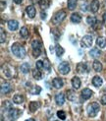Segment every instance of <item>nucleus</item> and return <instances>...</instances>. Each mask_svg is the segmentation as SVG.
<instances>
[{
	"label": "nucleus",
	"mask_w": 106,
	"mask_h": 121,
	"mask_svg": "<svg viewBox=\"0 0 106 121\" xmlns=\"http://www.w3.org/2000/svg\"><path fill=\"white\" fill-rule=\"evenodd\" d=\"M43 65H44V69H46V70H50V62L48 61V59H44V63H43Z\"/></svg>",
	"instance_id": "nucleus-35"
},
{
	"label": "nucleus",
	"mask_w": 106,
	"mask_h": 121,
	"mask_svg": "<svg viewBox=\"0 0 106 121\" xmlns=\"http://www.w3.org/2000/svg\"><path fill=\"white\" fill-rule=\"evenodd\" d=\"M26 121H35V120H34L33 118H29V119H27Z\"/></svg>",
	"instance_id": "nucleus-44"
},
{
	"label": "nucleus",
	"mask_w": 106,
	"mask_h": 121,
	"mask_svg": "<svg viewBox=\"0 0 106 121\" xmlns=\"http://www.w3.org/2000/svg\"><path fill=\"white\" fill-rule=\"evenodd\" d=\"M41 42L38 41V40H33L32 42V46H33V49H39V48L41 47Z\"/></svg>",
	"instance_id": "nucleus-30"
},
{
	"label": "nucleus",
	"mask_w": 106,
	"mask_h": 121,
	"mask_svg": "<svg viewBox=\"0 0 106 121\" xmlns=\"http://www.w3.org/2000/svg\"><path fill=\"white\" fill-rule=\"evenodd\" d=\"M90 54L92 57H97V56L100 55V51L97 49V48H93V49L90 52Z\"/></svg>",
	"instance_id": "nucleus-32"
},
{
	"label": "nucleus",
	"mask_w": 106,
	"mask_h": 121,
	"mask_svg": "<svg viewBox=\"0 0 106 121\" xmlns=\"http://www.w3.org/2000/svg\"><path fill=\"white\" fill-rule=\"evenodd\" d=\"M42 68H44V65H43V62L42 61H37V69H38V70H41Z\"/></svg>",
	"instance_id": "nucleus-37"
},
{
	"label": "nucleus",
	"mask_w": 106,
	"mask_h": 121,
	"mask_svg": "<svg viewBox=\"0 0 106 121\" xmlns=\"http://www.w3.org/2000/svg\"><path fill=\"white\" fill-rule=\"evenodd\" d=\"M96 44L98 47L100 48H104L106 46V39L105 38H102V37H99L97 39H96Z\"/></svg>",
	"instance_id": "nucleus-19"
},
{
	"label": "nucleus",
	"mask_w": 106,
	"mask_h": 121,
	"mask_svg": "<svg viewBox=\"0 0 106 121\" xmlns=\"http://www.w3.org/2000/svg\"><path fill=\"white\" fill-rule=\"evenodd\" d=\"M12 91V86L8 82H5L1 84V93L2 94H9Z\"/></svg>",
	"instance_id": "nucleus-8"
},
{
	"label": "nucleus",
	"mask_w": 106,
	"mask_h": 121,
	"mask_svg": "<svg viewBox=\"0 0 106 121\" xmlns=\"http://www.w3.org/2000/svg\"><path fill=\"white\" fill-rule=\"evenodd\" d=\"M11 50L13 52V54L15 56H17L18 58H24L26 56V49L22 44H20L19 42H16L12 45Z\"/></svg>",
	"instance_id": "nucleus-1"
},
{
	"label": "nucleus",
	"mask_w": 106,
	"mask_h": 121,
	"mask_svg": "<svg viewBox=\"0 0 106 121\" xmlns=\"http://www.w3.org/2000/svg\"><path fill=\"white\" fill-rule=\"evenodd\" d=\"M24 100H25V98H24L22 95H14V98H13V101L17 104H23Z\"/></svg>",
	"instance_id": "nucleus-20"
},
{
	"label": "nucleus",
	"mask_w": 106,
	"mask_h": 121,
	"mask_svg": "<svg viewBox=\"0 0 106 121\" xmlns=\"http://www.w3.org/2000/svg\"><path fill=\"white\" fill-rule=\"evenodd\" d=\"M13 1H14L15 3H17V4H21V2H22V0H13Z\"/></svg>",
	"instance_id": "nucleus-42"
},
{
	"label": "nucleus",
	"mask_w": 106,
	"mask_h": 121,
	"mask_svg": "<svg viewBox=\"0 0 106 121\" xmlns=\"http://www.w3.org/2000/svg\"><path fill=\"white\" fill-rule=\"evenodd\" d=\"M0 32H1V39H0V42L1 43H3V42L5 41V38H6V35H5V32L4 30L1 28V30H0Z\"/></svg>",
	"instance_id": "nucleus-36"
},
{
	"label": "nucleus",
	"mask_w": 106,
	"mask_h": 121,
	"mask_svg": "<svg viewBox=\"0 0 106 121\" xmlns=\"http://www.w3.org/2000/svg\"><path fill=\"white\" fill-rule=\"evenodd\" d=\"M26 12H27L28 16L29 18H32V19L35 17V8H34V6H33V5L28 6L27 9H26Z\"/></svg>",
	"instance_id": "nucleus-11"
},
{
	"label": "nucleus",
	"mask_w": 106,
	"mask_h": 121,
	"mask_svg": "<svg viewBox=\"0 0 106 121\" xmlns=\"http://www.w3.org/2000/svg\"><path fill=\"white\" fill-rule=\"evenodd\" d=\"M86 22H87L88 25L94 26V25L96 24V19H95V17H91V16H90V17H87V18H86Z\"/></svg>",
	"instance_id": "nucleus-28"
},
{
	"label": "nucleus",
	"mask_w": 106,
	"mask_h": 121,
	"mask_svg": "<svg viewBox=\"0 0 106 121\" xmlns=\"http://www.w3.org/2000/svg\"><path fill=\"white\" fill-rule=\"evenodd\" d=\"M29 110H31L32 112L37 111V109L39 107V102H37V101H32L31 104H29Z\"/></svg>",
	"instance_id": "nucleus-22"
},
{
	"label": "nucleus",
	"mask_w": 106,
	"mask_h": 121,
	"mask_svg": "<svg viewBox=\"0 0 106 121\" xmlns=\"http://www.w3.org/2000/svg\"><path fill=\"white\" fill-rule=\"evenodd\" d=\"M8 28L10 31H16V30L19 28V23L16 20H10L8 22Z\"/></svg>",
	"instance_id": "nucleus-13"
},
{
	"label": "nucleus",
	"mask_w": 106,
	"mask_h": 121,
	"mask_svg": "<svg viewBox=\"0 0 106 121\" xmlns=\"http://www.w3.org/2000/svg\"><path fill=\"white\" fill-rule=\"evenodd\" d=\"M20 35H21V37L24 38V39H27L29 37V30L27 27H23L21 29V31H20Z\"/></svg>",
	"instance_id": "nucleus-25"
},
{
	"label": "nucleus",
	"mask_w": 106,
	"mask_h": 121,
	"mask_svg": "<svg viewBox=\"0 0 106 121\" xmlns=\"http://www.w3.org/2000/svg\"><path fill=\"white\" fill-rule=\"evenodd\" d=\"M81 45L82 47H90L92 45V37L91 35H85V37L82 39Z\"/></svg>",
	"instance_id": "nucleus-4"
},
{
	"label": "nucleus",
	"mask_w": 106,
	"mask_h": 121,
	"mask_svg": "<svg viewBox=\"0 0 106 121\" xmlns=\"http://www.w3.org/2000/svg\"><path fill=\"white\" fill-rule=\"evenodd\" d=\"M55 101H56V104L58 105H63L64 102H65V96H64V95L62 93L57 94L55 95Z\"/></svg>",
	"instance_id": "nucleus-12"
},
{
	"label": "nucleus",
	"mask_w": 106,
	"mask_h": 121,
	"mask_svg": "<svg viewBox=\"0 0 106 121\" xmlns=\"http://www.w3.org/2000/svg\"><path fill=\"white\" fill-rule=\"evenodd\" d=\"M71 21L75 24H79L82 21V16L79 13H73L71 15Z\"/></svg>",
	"instance_id": "nucleus-17"
},
{
	"label": "nucleus",
	"mask_w": 106,
	"mask_h": 121,
	"mask_svg": "<svg viewBox=\"0 0 106 121\" xmlns=\"http://www.w3.org/2000/svg\"><path fill=\"white\" fill-rule=\"evenodd\" d=\"M72 86L76 90H78L81 87V80L79 77H74L72 79Z\"/></svg>",
	"instance_id": "nucleus-18"
},
{
	"label": "nucleus",
	"mask_w": 106,
	"mask_h": 121,
	"mask_svg": "<svg viewBox=\"0 0 106 121\" xmlns=\"http://www.w3.org/2000/svg\"><path fill=\"white\" fill-rule=\"evenodd\" d=\"M77 71H78V73H80V74H86L88 71L87 65L86 63H79L78 66H77Z\"/></svg>",
	"instance_id": "nucleus-9"
},
{
	"label": "nucleus",
	"mask_w": 106,
	"mask_h": 121,
	"mask_svg": "<svg viewBox=\"0 0 106 121\" xmlns=\"http://www.w3.org/2000/svg\"><path fill=\"white\" fill-rule=\"evenodd\" d=\"M55 49H56V55H57L58 57H60L61 55H63V53H64V49H63V47H62V46H60L59 44H57Z\"/></svg>",
	"instance_id": "nucleus-29"
},
{
	"label": "nucleus",
	"mask_w": 106,
	"mask_h": 121,
	"mask_svg": "<svg viewBox=\"0 0 106 121\" xmlns=\"http://www.w3.org/2000/svg\"><path fill=\"white\" fill-rule=\"evenodd\" d=\"M8 115L11 119H17L22 115V111L20 109H17V108H11L8 111Z\"/></svg>",
	"instance_id": "nucleus-6"
},
{
	"label": "nucleus",
	"mask_w": 106,
	"mask_h": 121,
	"mask_svg": "<svg viewBox=\"0 0 106 121\" xmlns=\"http://www.w3.org/2000/svg\"><path fill=\"white\" fill-rule=\"evenodd\" d=\"M3 105H4L6 108H9V109H11V108H12V107H11V104H10L9 101H4V102H3Z\"/></svg>",
	"instance_id": "nucleus-39"
},
{
	"label": "nucleus",
	"mask_w": 106,
	"mask_h": 121,
	"mask_svg": "<svg viewBox=\"0 0 106 121\" xmlns=\"http://www.w3.org/2000/svg\"><path fill=\"white\" fill-rule=\"evenodd\" d=\"M103 21L106 23V12H105V13L103 14Z\"/></svg>",
	"instance_id": "nucleus-43"
},
{
	"label": "nucleus",
	"mask_w": 106,
	"mask_h": 121,
	"mask_svg": "<svg viewBox=\"0 0 106 121\" xmlns=\"http://www.w3.org/2000/svg\"><path fill=\"white\" fill-rule=\"evenodd\" d=\"M4 5L6 6V3H5L4 1H1V10H3V9H4Z\"/></svg>",
	"instance_id": "nucleus-41"
},
{
	"label": "nucleus",
	"mask_w": 106,
	"mask_h": 121,
	"mask_svg": "<svg viewBox=\"0 0 106 121\" xmlns=\"http://www.w3.org/2000/svg\"><path fill=\"white\" fill-rule=\"evenodd\" d=\"M33 76L34 79H37V80L42 79V74H41L40 70H38V69H37V68H35V69L33 71Z\"/></svg>",
	"instance_id": "nucleus-23"
},
{
	"label": "nucleus",
	"mask_w": 106,
	"mask_h": 121,
	"mask_svg": "<svg viewBox=\"0 0 106 121\" xmlns=\"http://www.w3.org/2000/svg\"><path fill=\"white\" fill-rule=\"evenodd\" d=\"M57 116L61 120H65L66 119V113H65L63 110H59V111H57Z\"/></svg>",
	"instance_id": "nucleus-33"
},
{
	"label": "nucleus",
	"mask_w": 106,
	"mask_h": 121,
	"mask_svg": "<svg viewBox=\"0 0 106 121\" xmlns=\"http://www.w3.org/2000/svg\"><path fill=\"white\" fill-rule=\"evenodd\" d=\"M92 67H93V69L95 70L96 72H100V71L102 70V64L100 63L99 61H97V60H95V61L93 62Z\"/></svg>",
	"instance_id": "nucleus-24"
},
{
	"label": "nucleus",
	"mask_w": 106,
	"mask_h": 121,
	"mask_svg": "<svg viewBox=\"0 0 106 121\" xmlns=\"http://www.w3.org/2000/svg\"><path fill=\"white\" fill-rule=\"evenodd\" d=\"M55 121H58V120H55Z\"/></svg>",
	"instance_id": "nucleus-46"
},
{
	"label": "nucleus",
	"mask_w": 106,
	"mask_h": 121,
	"mask_svg": "<svg viewBox=\"0 0 106 121\" xmlns=\"http://www.w3.org/2000/svg\"><path fill=\"white\" fill-rule=\"evenodd\" d=\"M101 104L106 105V95H102V98H101Z\"/></svg>",
	"instance_id": "nucleus-40"
},
{
	"label": "nucleus",
	"mask_w": 106,
	"mask_h": 121,
	"mask_svg": "<svg viewBox=\"0 0 106 121\" xmlns=\"http://www.w3.org/2000/svg\"><path fill=\"white\" fill-rule=\"evenodd\" d=\"M77 6V0H68V8L70 10H74Z\"/></svg>",
	"instance_id": "nucleus-27"
},
{
	"label": "nucleus",
	"mask_w": 106,
	"mask_h": 121,
	"mask_svg": "<svg viewBox=\"0 0 106 121\" xmlns=\"http://www.w3.org/2000/svg\"><path fill=\"white\" fill-rule=\"evenodd\" d=\"M102 83H103V81H102V79L99 76H94L92 78V84H93L94 87H97V88L101 87Z\"/></svg>",
	"instance_id": "nucleus-16"
},
{
	"label": "nucleus",
	"mask_w": 106,
	"mask_h": 121,
	"mask_svg": "<svg viewBox=\"0 0 106 121\" xmlns=\"http://www.w3.org/2000/svg\"><path fill=\"white\" fill-rule=\"evenodd\" d=\"M99 6H100V4H99L98 0H92L90 3V11L92 13H96L99 9Z\"/></svg>",
	"instance_id": "nucleus-10"
},
{
	"label": "nucleus",
	"mask_w": 106,
	"mask_h": 121,
	"mask_svg": "<svg viewBox=\"0 0 106 121\" xmlns=\"http://www.w3.org/2000/svg\"><path fill=\"white\" fill-rule=\"evenodd\" d=\"M66 12L65 11H58L57 13L53 16V18H52V23L53 24H55V25H57V24H59V23H61L65 18H66Z\"/></svg>",
	"instance_id": "nucleus-3"
},
{
	"label": "nucleus",
	"mask_w": 106,
	"mask_h": 121,
	"mask_svg": "<svg viewBox=\"0 0 106 121\" xmlns=\"http://www.w3.org/2000/svg\"><path fill=\"white\" fill-rule=\"evenodd\" d=\"M92 95V91L90 90V89H84L82 91V99H88Z\"/></svg>",
	"instance_id": "nucleus-15"
},
{
	"label": "nucleus",
	"mask_w": 106,
	"mask_h": 121,
	"mask_svg": "<svg viewBox=\"0 0 106 121\" xmlns=\"http://www.w3.org/2000/svg\"><path fill=\"white\" fill-rule=\"evenodd\" d=\"M99 109H100V106L97 102H92V104H88V106L86 108V111L88 113V116L94 117V116H96V114L98 113Z\"/></svg>",
	"instance_id": "nucleus-2"
},
{
	"label": "nucleus",
	"mask_w": 106,
	"mask_h": 121,
	"mask_svg": "<svg viewBox=\"0 0 106 121\" xmlns=\"http://www.w3.org/2000/svg\"><path fill=\"white\" fill-rule=\"evenodd\" d=\"M38 5H39L40 9L45 10V9H47L49 7V1H48V0H39Z\"/></svg>",
	"instance_id": "nucleus-21"
},
{
	"label": "nucleus",
	"mask_w": 106,
	"mask_h": 121,
	"mask_svg": "<svg viewBox=\"0 0 106 121\" xmlns=\"http://www.w3.org/2000/svg\"><path fill=\"white\" fill-rule=\"evenodd\" d=\"M52 84L56 89H60L64 86V82L62 79H60V78H54L52 81Z\"/></svg>",
	"instance_id": "nucleus-14"
},
{
	"label": "nucleus",
	"mask_w": 106,
	"mask_h": 121,
	"mask_svg": "<svg viewBox=\"0 0 106 121\" xmlns=\"http://www.w3.org/2000/svg\"><path fill=\"white\" fill-rule=\"evenodd\" d=\"M29 63H24L22 66H21V72L24 74H27L29 73Z\"/></svg>",
	"instance_id": "nucleus-26"
},
{
	"label": "nucleus",
	"mask_w": 106,
	"mask_h": 121,
	"mask_svg": "<svg viewBox=\"0 0 106 121\" xmlns=\"http://www.w3.org/2000/svg\"><path fill=\"white\" fill-rule=\"evenodd\" d=\"M41 92V88L39 86H33V89L31 90V93L33 95H38Z\"/></svg>",
	"instance_id": "nucleus-31"
},
{
	"label": "nucleus",
	"mask_w": 106,
	"mask_h": 121,
	"mask_svg": "<svg viewBox=\"0 0 106 121\" xmlns=\"http://www.w3.org/2000/svg\"><path fill=\"white\" fill-rule=\"evenodd\" d=\"M2 71H3V73L5 74V76L7 78H11V77H13V75H14V69H12L11 66H9L7 64H5V65L2 66Z\"/></svg>",
	"instance_id": "nucleus-7"
},
{
	"label": "nucleus",
	"mask_w": 106,
	"mask_h": 121,
	"mask_svg": "<svg viewBox=\"0 0 106 121\" xmlns=\"http://www.w3.org/2000/svg\"><path fill=\"white\" fill-rule=\"evenodd\" d=\"M67 95H68V99H69L70 100H74L75 98H76V94H75L74 91H69Z\"/></svg>",
	"instance_id": "nucleus-34"
},
{
	"label": "nucleus",
	"mask_w": 106,
	"mask_h": 121,
	"mask_svg": "<svg viewBox=\"0 0 106 121\" xmlns=\"http://www.w3.org/2000/svg\"><path fill=\"white\" fill-rule=\"evenodd\" d=\"M40 49H33V55L34 56V57H38L39 55H40Z\"/></svg>",
	"instance_id": "nucleus-38"
},
{
	"label": "nucleus",
	"mask_w": 106,
	"mask_h": 121,
	"mask_svg": "<svg viewBox=\"0 0 106 121\" xmlns=\"http://www.w3.org/2000/svg\"><path fill=\"white\" fill-rule=\"evenodd\" d=\"M59 71H60L61 74L67 75L69 72H70V65H69V63L66 62V61L61 62L60 65H59Z\"/></svg>",
	"instance_id": "nucleus-5"
},
{
	"label": "nucleus",
	"mask_w": 106,
	"mask_h": 121,
	"mask_svg": "<svg viewBox=\"0 0 106 121\" xmlns=\"http://www.w3.org/2000/svg\"><path fill=\"white\" fill-rule=\"evenodd\" d=\"M45 16H46V15H45V14H43V13H41V17H42V18H43V17H44V18H45Z\"/></svg>",
	"instance_id": "nucleus-45"
}]
</instances>
